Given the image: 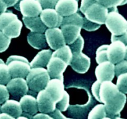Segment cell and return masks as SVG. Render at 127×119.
<instances>
[{
	"mask_svg": "<svg viewBox=\"0 0 127 119\" xmlns=\"http://www.w3.org/2000/svg\"><path fill=\"white\" fill-rule=\"evenodd\" d=\"M50 79L49 74L44 68H31L26 80L29 89L35 92H38L45 88Z\"/></svg>",
	"mask_w": 127,
	"mask_h": 119,
	"instance_id": "cell-1",
	"label": "cell"
},
{
	"mask_svg": "<svg viewBox=\"0 0 127 119\" xmlns=\"http://www.w3.org/2000/svg\"><path fill=\"white\" fill-rule=\"evenodd\" d=\"M6 64L8 66L12 78H26L31 69L28 60L22 56H10L7 58Z\"/></svg>",
	"mask_w": 127,
	"mask_h": 119,
	"instance_id": "cell-2",
	"label": "cell"
},
{
	"mask_svg": "<svg viewBox=\"0 0 127 119\" xmlns=\"http://www.w3.org/2000/svg\"><path fill=\"white\" fill-rule=\"evenodd\" d=\"M105 24L113 35H119L127 31V21L117 11L108 12Z\"/></svg>",
	"mask_w": 127,
	"mask_h": 119,
	"instance_id": "cell-3",
	"label": "cell"
},
{
	"mask_svg": "<svg viewBox=\"0 0 127 119\" xmlns=\"http://www.w3.org/2000/svg\"><path fill=\"white\" fill-rule=\"evenodd\" d=\"M126 102V94L119 91L115 97L105 103L107 119L119 118V115L125 107Z\"/></svg>",
	"mask_w": 127,
	"mask_h": 119,
	"instance_id": "cell-4",
	"label": "cell"
},
{
	"mask_svg": "<svg viewBox=\"0 0 127 119\" xmlns=\"http://www.w3.org/2000/svg\"><path fill=\"white\" fill-rule=\"evenodd\" d=\"M108 9H109L96 1L86 9L84 14L86 18L89 21L102 25L105 24L109 12Z\"/></svg>",
	"mask_w": 127,
	"mask_h": 119,
	"instance_id": "cell-5",
	"label": "cell"
},
{
	"mask_svg": "<svg viewBox=\"0 0 127 119\" xmlns=\"http://www.w3.org/2000/svg\"><path fill=\"white\" fill-rule=\"evenodd\" d=\"M6 87L9 94L15 98H19L28 93L29 86L24 78H14L7 83Z\"/></svg>",
	"mask_w": 127,
	"mask_h": 119,
	"instance_id": "cell-6",
	"label": "cell"
},
{
	"mask_svg": "<svg viewBox=\"0 0 127 119\" xmlns=\"http://www.w3.org/2000/svg\"><path fill=\"white\" fill-rule=\"evenodd\" d=\"M126 45L119 40L112 41L108 45L107 53L108 60L114 64L119 63L125 59Z\"/></svg>",
	"mask_w": 127,
	"mask_h": 119,
	"instance_id": "cell-7",
	"label": "cell"
},
{
	"mask_svg": "<svg viewBox=\"0 0 127 119\" xmlns=\"http://www.w3.org/2000/svg\"><path fill=\"white\" fill-rule=\"evenodd\" d=\"M45 35L47 44L54 50L66 45L62 30L59 27L47 29Z\"/></svg>",
	"mask_w": 127,
	"mask_h": 119,
	"instance_id": "cell-8",
	"label": "cell"
},
{
	"mask_svg": "<svg viewBox=\"0 0 127 119\" xmlns=\"http://www.w3.org/2000/svg\"><path fill=\"white\" fill-rule=\"evenodd\" d=\"M68 64L57 57L52 56L47 65V70L50 78H58L63 80V73Z\"/></svg>",
	"mask_w": 127,
	"mask_h": 119,
	"instance_id": "cell-9",
	"label": "cell"
},
{
	"mask_svg": "<svg viewBox=\"0 0 127 119\" xmlns=\"http://www.w3.org/2000/svg\"><path fill=\"white\" fill-rule=\"evenodd\" d=\"M40 17L48 28L60 27L63 18V16H61L55 8L42 9Z\"/></svg>",
	"mask_w": 127,
	"mask_h": 119,
	"instance_id": "cell-10",
	"label": "cell"
},
{
	"mask_svg": "<svg viewBox=\"0 0 127 119\" xmlns=\"http://www.w3.org/2000/svg\"><path fill=\"white\" fill-rule=\"evenodd\" d=\"M36 99L40 112L49 114L56 109V102L45 89L38 92Z\"/></svg>",
	"mask_w": 127,
	"mask_h": 119,
	"instance_id": "cell-11",
	"label": "cell"
},
{
	"mask_svg": "<svg viewBox=\"0 0 127 119\" xmlns=\"http://www.w3.org/2000/svg\"><path fill=\"white\" fill-rule=\"evenodd\" d=\"M97 80L99 82L104 81H112L115 76V64L109 61L102 62L98 64L95 70Z\"/></svg>",
	"mask_w": 127,
	"mask_h": 119,
	"instance_id": "cell-12",
	"label": "cell"
},
{
	"mask_svg": "<svg viewBox=\"0 0 127 119\" xmlns=\"http://www.w3.org/2000/svg\"><path fill=\"white\" fill-rule=\"evenodd\" d=\"M20 104L22 110L21 115L27 119H32V117L38 111L37 99L31 94H26L21 97Z\"/></svg>",
	"mask_w": 127,
	"mask_h": 119,
	"instance_id": "cell-13",
	"label": "cell"
},
{
	"mask_svg": "<svg viewBox=\"0 0 127 119\" xmlns=\"http://www.w3.org/2000/svg\"><path fill=\"white\" fill-rule=\"evenodd\" d=\"M69 65L76 72L81 74L86 73L90 68L91 60L82 52L73 53V57Z\"/></svg>",
	"mask_w": 127,
	"mask_h": 119,
	"instance_id": "cell-14",
	"label": "cell"
},
{
	"mask_svg": "<svg viewBox=\"0 0 127 119\" xmlns=\"http://www.w3.org/2000/svg\"><path fill=\"white\" fill-rule=\"evenodd\" d=\"M19 6L23 17L38 16L43 9L37 0H22Z\"/></svg>",
	"mask_w": 127,
	"mask_h": 119,
	"instance_id": "cell-15",
	"label": "cell"
},
{
	"mask_svg": "<svg viewBox=\"0 0 127 119\" xmlns=\"http://www.w3.org/2000/svg\"><path fill=\"white\" fill-rule=\"evenodd\" d=\"M120 90L116 84L111 81H104L101 82L99 89L100 102L105 104L115 97Z\"/></svg>",
	"mask_w": 127,
	"mask_h": 119,
	"instance_id": "cell-16",
	"label": "cell"
},
{
	"mask_svg": "<svg viewBox=\"0 0 127 119\" xmlns=\"http://www.w3.org/2000/svg\"><path fill=\"white\" fill-rule=\"evenodd\" d=\"M45 89L57 103L63 97L65 91L63 80L58 78H52L47 83Z\"/></svg>",
	"mask_w": 127,
	"mask_h": 119,
	"instance_id": "cell-17",
	"label": "cell"
},
{
	"mask_svg": "<svg viewBox=\"0 0 127 119\" xmlns=\"http://www.w3.org/2000/svg\"><path fill=\"white\" fill-rule=\"evenodd\" d=\"M78 0H58L55 9L63 17L76 13L79 10Z\"/></svg>",
	"mask_w": 127,
	"mask_h": 119,
	"instance_id": "cell-18",
	"label": "cell"
},
{
	"mask_svg": "<svg viewBox=\"0 0 127 119\" xmlns=\"http://www.w3.org/2000/svg\"><path fill=\"white\" fill-rule=\"evenodd\" d=\"M61 29L65 42L67 45H70L80 35L81 27L76 24H66L61 25Z\"/></svg>",
	"mask_w": 127,
	"mask_h": 119,
	"instance_id": "cell-19",
	"label": "cell"
},
{
	"mask_svg": "<svg viewBox=\"0 0 127 119\" xmlns=\"http://www.w3.org/2000/svg\"><path fill=\"white\" fill-rule=\"evenodd\" d=\"M22 20L26 27L31 30V32L44 33L47 29L39 16L35 17H23Z\"/></svg>",
	"mask_w": 127,
	"mask_h": 119,
	"instance_id": "cell-20",
	"label": "cell"
},
{
	"mask_svg": "<svg viewBox=\"0 0 127 119\" xmlns=\"http://www.w3.org/2000/svg\"><path fill=\"white\" fill-rule=\"evenodd\" d=\"M2 112H6L14 119H17L22 113L20 102L12 99H7L1 106Z\"/></svg>",
	"mask_w": 127,
	"mask_h": 119,
	"instance_id": "cell-21",
	"label": "cell"
},
{
	"mask_svg": "<svg viewBox=\"0 0 127 119\" xmlns=\"http://www.w3.org/2000/svg\"><path fill=\"white\" fill-rule=\"evenodd\" d=\"M52 55L51 50H42L38 52L30 63L31 68H45Z\"/></svg>",
	"mask_w": 127,
	"mask_h": 119,
	"instance_id": "cell-22",
	"label": "cell"
},
{
	"mask_svg": "<svg viewBox=\"0 0 127 119\" xmlns=\"http://www.w3.org/2000/svg\"><path fill=\"white\" fill-rule=\"evenodd\" d=\"M27 42L31 47L37 50L43 49L47 46V40L43 33L29 32L27 35Z\"/></svg>",
	"mask_w": 127,
	"mask_h": 119,
	"instance_id": "cell-23",
	"label": "cell"
},
{
	"mask_svg": "<svg viewBox=\"0 0 127 119\" xmlns=\"http://www.w3.org/2000/svg\"><path fill=\"white\" fill-rule=\"evenodd\" d=\"M22 27V22L17 18L10 22L1 31L9 38H16L21 34Z\"/></svg>",
	"mask_w": 127,
	"mask_h": 119,
	"instance_id": "cell-24",
	"label": "cell"
},
{
	"mask_svg": "<svg viewBox=\"0 0 127 119\" xmlns=\"http://www.w3.org/2000/svg\"><path fill=\"white\" fill-rule=\"evenodd\" d=\"M54 57H57L61 58L66 62L68 65H69L71 60L73 57V53L70 47L68 45L63 46L58 49L55 50V52H52V55Z\"/></svg>",
	"mask_w": 127,
	"mask_h": 119,
	"instance_id": "cell-25",
	"label": "cell"
},
{
	"mask_svg": "<svg viewBox=\"0 0 127 119\" xmlns=\"http://www.w3.org/2000/svg\"><path fill=\"white\" fill-rule=\"evenodd\" d=\"M88 119H107L105 105L102 104L95 105L89 113Z\"/></svg>",
	"mask_w": 127,
	"mask_h": 119,
	"instance_id": "cell-26",
	"label": "cell"
},
{
	"mask_svg": "<svg viewBox=\"0 0 127 119\" xmlns=\"http://www.w3.org/2000/svg\"><path fill=\"white\" fill-rule=\"evenodd\" d=\"M76 24L82 28L83 24V17L78 12L73 14L63 17L62 24Z\"/></svg>",
	"mask_w": 127,
	"mask_h": 119,
	"instance_id": "cell-27",
	"label": "cell"
},
{
	"mask_svg": "<svg viewBox=\"0 0 127 119\" xmlns=\"http://www.w3.org/2000/svg\"><path fill=\"white\" fill-rule=\"evenodd\" d=\"M17 15L12 12H6L5 11L3 13L0 14V30H2L4 27L8 24L10 22L13 20L17 19Z\"/></svg>",
	"mask_w": 127,
	"mask_h": 119,
	"instance_id": "cell-28",
	"label": "cell"
},
{
	"mask_svg": "<svg viewBox=\"0 0 127 119\" xmlns=\"http://www.w3.org/2000/svg\"><path fill=\"white\" fill-rule=\"evenodd\" d=\"M11 76L9 70L8 66L6 64H0V84H7L11 79Z\"/></svg>",
	"mask_w": 127,
	"mask_h": 119,
	"instance_id": "cell-29",
	"label": "cell"
},
{
	"mask_svg": "<svg viewBox=\"0 0 127 119\" xmlns=\"http://www.w3.org/2000/svg\"><path fill=\"white\" fill-rule=\"evenodd\" d=\"M97 2L106 7L107 9H114L117 10V7L127 3V0H95Z\"/></svg>",
	"mask_w": 127,
	"mask_h": 119,
	"instance_id": "cell-30",
	"label": "cell"
},
{
	"mask_svg": "<svg viewBox=\"0 0 127 119\" xmlns=\"http://www.w3.org/2000/svg\"><path fill=\"white\" fill-rule=\"evenodd\" d=\"M108 45H103L97 49L95 60L98 64L102 63V62L105 61H109L108 60L107 53Z\"/></svg>",
	"mask_w": 127,
	"mask_h": 119,
	"instance_id": "cell-31",
	"label": "cell"
},
{
	"mask_svg": "<svg viewBox=\"0 0 127 119\" xmlns=\"http://www.w3.org/2000/svg\"><path fill=\"white\" fill-rule=\"evenodd\" d=\"M69 94L65 90L63 97L56 103V108L62 112L66 111L69 106Z\"/></svg>",
	"mask_w": 127,
	"mask_h": 119,
	"instance_id": "cell-32",
	"label": "cell"
},
{
	"mask_svg": "<svg viewBox=\"0 0 127 119\" xmlns=\"http://www.w3.org/2000/svg\"><path fill=\"white\" fill-rule=\"evenodd\" d=\"M116 85L120 92L127 94V73L118 76Z\"/></svg>",
	"mask_w": 127,
	"mask_h": 119,
	"instance_id": "cell-33",
	"label": "cell"
},
{
	"mask_svg": "<svg viewBox=\"0 0 127 119\" xmlns=\"http://www.w3.org/2000/svg\"><path fill=\"white\" fill-rule=\"evenodd\" d=\"M84 40L83 37L81 35H79L76 40H74L71 44L69 45L72 53H79L82 52L83 48H84Z\"/></svg>",
	"mask_w": 127,
	"mask_h": 119,
	"instance_id": "cell-34",
	"label": "cell"
},
{
	"mask_svg": "<svg viewBox=\"0 0 127 119\" xmlns=\"http://www.w3.org/2000/svg\"><path fill=\"white\" fill-rule=\"evenodd\" d=\"M101 25L95 23L91 21H89L85 17H83V24L82 28L87 31H95L100 28Z\"/></svg>",
	"mask_w": 127,
	"mask_h": 119,
	"instance_id": "cell-35",
	"label": "cell"
},
{
	"mask_svg": "<svg viewBox=\"0 0 127 119\" xmlns=\"http://www.w3.org/2000/svg\"><path fill=\"white\" fill-rule=\"evenodd\" d=\"M11 39L0 30V53L5 52L8 48L11 43Z\"/></svg>",
	"mask_w": 127,
	"mask_h": 119,
	"instance_id": "cell-36",
	"label": "cell"
},
{
	"mask_svg": "<svg viewBox=\"0 0 127 119\" xmlns=\"http://www.w3.org/2000/svg\"><path fill=\"white\" fill-rule=\"evenodd\" d=\"M127 73V60H123L115 65V74L117 76L123 73Z\"/></svg>",
	"mask_w": 127,
	"mask_h": 119,
	"instance_id": "cell-37",
	"label": "cell"
},
{
	"mask_svg": "<svg viewBox=\"0 0 127 119\" xmlns=\"http://www.w3.org/2000/svg\"><path fill=\"white\" fill-rule=\"evenodd\" d=\"M9 98V92L5 84H0V104H2Z\"/></svg>",
	"mask_w": 127,
	"mask_h": 119,
	"instance_id": "cell-38",
	"label": "cell"
},
{
	"mask_svg": "<svg viewBox=\"0 0 127 119\" xmlns=\"http://www.w3.org/2000/svg\"><path fill=\"white\" fill-rule=\"evenodd\" d=\"M40 4L42 9L55 8L58 0H37Z\"/></svg>",
	"mask_w": 127,
	"mask_h": 119,
	"instance_id": "cell-39",
	"label": "cell"
},
{
	"mask_svg": "<svg viewBox=\"0 0 127 119\" xmlns=\"http://www.w3.org/2000/svg\"><path fill=\"white\" fill-rule=\"evenodd\" d=\"M100 83H101L100 82L97 80L96 81L93 83V86L91 87L92 93H93L94 98L97 101H99V102H100V99H99V89H100Z\"/></svg>",
	"mask_w": 127,
	"mask_h": 119,
	"instance_id": "cell-40",
	"label": "cell"
},
{
	"mask_svg": "<svg viewBox=\"0 0 127 119\" xmlns=\"http://www.w3.org/2000/svg\"><path fill=\"white\" fill-rule=\"evenodd\" d=\"M115 40H119L121 41L122 42L124 43L125 45H127V31L123 33L122 34L119 35H113L111 36V41Z\"/></svg>",
	"mask_w": 127,
	"mask_h": 119,
	"instance_id": "cell-41",
	"label": "cell"
},
{
	"mask_svg": "<svg viewBox=\"0 0 127 119\" xmlns=\"http://www.w3.org/2000/svg\"><path fill=\"white\" fill-rule=\"evenodd\" d=\"M52 119H67L63 114H62V111L59 110V109L56 108L53 112L48 114Z\"/></svg>",
	"mask_w": 127,
	"mask_h": 119,
	"instance_id": "cell-42",
	"label": "cell"
},
{
	"mask_svg": "<svg viewBox=\"0 0 127 119\" xmlns=\"http://www.w3.org/2000/svg\"><path fill=\"white\" fill-rule=\"evenodd\" d=\"M96 2L95 0H81V3L80 6V11H81L82 13L84 14L86 9L89 7V6L92 4Z\"/></svg>",
	"mask_w": 127,
	"mask_h": 119,
	"instance_id": "cell-43",
	"label": "cell"
},
{
	"mask_svg": "<svg viewBox=\"0 0 127 119\" xmlns=\"http://www.w3.org/2000/svg\"><path fill=\"white\" fill-rule=\"evenodd\" d=\"M32 119H52V118L48 115V114H46V113H43V112H40L39 114H36L32 117Z\"/></svg>",
	"mask_w": 127,
	"mask_h": 119,
	"instance_id": "cell-44",
	"label": "cell"
},
{
	"mask_svg": "<svg viewBox=\"0 0 127 119\" xmlns=\"http://www.w3.org/2000/svg\"><path fill=\"white\" fill-rule=\"evenodd\" d=\"M7 8V5L4 2L3 0H0V14L6 11Z\"/></svg>",
	"mask_w": 127,
	"mask_h": 119,
	"instance_id": "cell-45",
	"label": "cell"
},
{
	"mask_svg": "<svg viewBox=\"0 0 127 119\" xmlns=\"http://www.w3.org/2000/svg\"><path fill=\"white\" fill-rule=\"evenodd\" d=\"M3 1L6 3V4L7 5V7H8L14 6L17 3L18 0H3Z\"/></svg>",
	"mask_w": 127,
	"mask_h": 119,
	"instance_id": "cell-46",
	"label": "cell"
},
{
	"mask_svg": "<svg viewBox=\"0 0 127 119\" xmlns=\"http://www.w3.org/2000/svg\"><path fill=\"white\" fill-rule=\"evenodd\" d=\"M14 118L12 117L11 115H9L6 112H1L0 113V119H13Z\"/></svg>",
	"mask_w": 127,
	"mask_h": 119,
	"instance_id": "cell-47",
	"label": "cell"
},
{
	"mask_svg": "<svg viewBox=\"0 0 127 119\" xmlns=\"http://www.w3.org/2000/svg\"><path fill=\"white\" fill-rule=\"evenodd\" d=\"M21 1H22V0H18L17 2V3H16V4L14 6V8L16 9L17 11H19V2H21Z\"/></svg>",
	"mask_w": 127,
	"mask_h": 119,
	"instance_id": "cell-48",
	"label": "cell"
},
{
	"mask_svg": "<svg viewBox=\"0 0 127 119\" xmlns=\"http://www.w3.org/2000/svg\"><path fill=\"white\" fill-rule=\"evenodd\" d=\"M125 59L127 60V45H126V50H125Z\"/></svg>",
	"mask_w": 127,
	"mask_h": 119,
	"instance_id": "cell-49",
	"label": "cell"
},
{
	"mask_svg": "<svg viewBox=\"0 0 127 119\" xmlns=\"http://www.w3.org/2000/svg\"><path fill=\"white\" fill-rule=\"evenodd\" d=\"M4 63V61L2 60V59H1V58H0V64H1V63Z\"/></svg>",
	"mask_w": 127,
	"mask_h": 119,
	"instance_id": "cell-50",
	"label": "cell"
},
{
	"mask_svg": "<svg viewBox=\"0 0 127 119\" xmlns=\"http://www.w3.org/2000/svg\"><path fill=\"white\" fill-rule=\"evenodd\" d=\"M1 104H0V113L1 112Z\"/></svg>",
	"mask_w": 127,
	"mask_h": 119,
	"instance_id": "cell-51",
	"label": "cell"
},
{
	"mask_svg": "<svg viewBox=\"0 0 127 119\" xmlns=\"http://www.w3.org/2000/svg\"><path fill=\"white\" fill-rule=\"evenodd\" d=\"M78 1H79V0H78Z\"/></svg>",
	"mask_w": 127,
	"mask_h": 119,
	"instance_id": "cell-52",
	"label": "cell"
}]
</instances>
